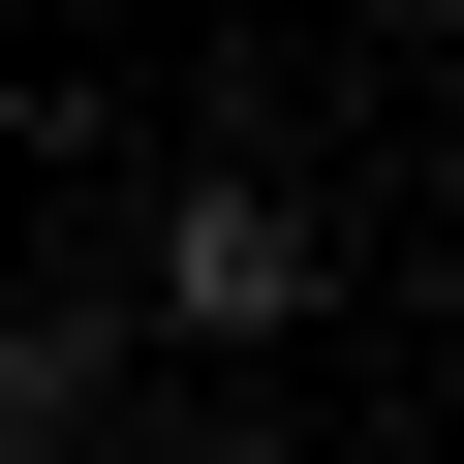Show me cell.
Listing matches in <instances>:
<instances>
[{
    "label": "cell",
    "mask_w": 464,
    "mask_h": 464,
    "mask_svg": "<svg viewBox=\"0 0 464 464\" xmlns=\"http://www.w3.org/2000/svg\"><path fill=\"white\" fill-rule=\"evenodd\" d=\"M124 310H155V372H279V341L341 310V217L248 186V155H186V186H155V248H124Z\"/></svg>",
    "instance_id": "1"
},
{
    "label": "cell",
    "mask_w": 464,
    "mask_h": 464,
    "mask_svg": "<svg viewBox=\"0 0 464 464\" xmlns=\"http://www.w3.org/2000/svg\"><path fill=\"white\" fill-rule=\"evenodd\" d=\"M0 433H63V464H124V433H155V310H124V248L0 279Z\"/></svg>",
    "instance_id": "2"
},
{
    "label": "cell",
    "mask_w": 464,
    "mask_h": 464,
    "mask_svg": "<svg viewBox=\"0 0 464 464\" xmlns=\"http://www.w3.org/2000/svg\"><path fill=\"white\" fill-rule=\"evenodd\" d=\"M155 464H279V402H186V433H155Z\"/></svg>",
    "instance_id": "3"
},
{
    "label": "cell",
    "mask_w": 464,
    "mask_h": 464,
    "mask_svg": "<svg viewBox=\"0 0 464 464\" xmlns=\"http://www.w3.org/2000/svg\"><path fill=\"white\" fill-rule=\"evenodd\" d=\"M433 402H464V279H433Z\"/></svg>",
    "instance_id": "4"
},
{
    "label": "cell",
    "mask_w": 464,
    "mask_h": 464,
    "mask_svg": "<svg viewBox=\"0 0 464 464\" xmlns=\"http://www.w3.org/2000/svg\"><path fill=\"white\" fill-rule=\"evenodd\" d=\"M0 464H63V433H0Z\"/></svg>",
    "instance_id": "5"
}]
</instances>
